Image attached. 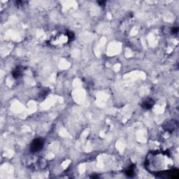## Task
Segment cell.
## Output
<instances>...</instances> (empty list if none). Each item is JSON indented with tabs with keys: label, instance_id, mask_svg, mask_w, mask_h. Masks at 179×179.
<instances>
[{
	"label": "cell",
	"instance_id": "3",
	"mask_svg": "<svg viewBox=\"0 0 179 179\" xmlns=\"http://www.w3.org/2000/svg\"><path fill=\"white\" fill-rule=\"evenodd\" d=\"M44 140L41 138H35L30 145V151L32 153H37L43 148Z\"/></svg>",
	"mask_w": 179,
	"mask_h": 179
},
{
	"label": "cell",
	"instance_id": "9",
	"mask_svg": "<svg viewBox=\"0 0 179 179\" xmlns=\"http://www.w3.org/2000/svg\"><path fill=\"white\" fill-rule=\"evenodd\" d=\"M98 3H99L100 6H103L104 4L106 3V2H98Z\"/></svg>",
	"mask_w": 179,
	"mask_h": 179
},
{
	"label": "cell",
	"instance_id": "5",
	"mask_svg": "<svg viewBox=\"0 0 179 179\" xmlns=\"http://www.w3.org/2000/svg\"><path fill=\"white\" fill-rule=\"evenodd\" d=\"M154 104H155L154 100L151 99V98H148V99H145L144 101L143 102V103L141 104V107L143 108H144V109L148 110V109H150V108L154 106Z\"/></svg>",
	"mask_w": 179,
	"mask_h": 179
},
{
	"label": "cell",
	"instance_id": "1",
	"mask_svg": "<svg viewBox=\"0 0 179 179\" xmlns=\"http://www.w3.org/2000/svg\"><path fill=\"white\" fill-rule=\"evenodd\" d=\"M171 166L172 161L168 152H152L145 161V167L149 171L154 173L166 171Z\"/></svg>",
	"mask_w": 179,
	"mask_h": 179
},
{
	"label": "cell",
	"instance_id": "4",
	"mask_svg": "<svg viewBox=\"0 0 179 179\" xmlns=\"http://www.w3.org/2000/svg\"><path fill=\"white\" fill-rule=\"evenodd\" d=\"M177 122L175 120L168 121V123H165V125H164V128H165V130L169 132H173L177 127Z\"/></svg>",
	"mask_w": 179,
	"mask_h": 179
},
{
	"label": "cell",
	"instance_id": "7",
	"mask_svg": "<svg viewBox=\"0 0 179 179\" xmlns=\"http://www.w3.org/2000/svg\"><path fill=\"white\" fill-rule=\"evenodd\" d=\"M12 75L15 78H18L21 75V70L19 68H16L14 71L12 72Z\"/></svg>",
	"mask_w": 179,
	"mask_h": 179
},
{
	"label": "cell",
	"instance_id": "6",
	"mask_svg": "<svg viewBox=\"0 0 179 179\" xmlns=\"http://www.w3.org/2000/svg\"><path fill=\"white\" fill-rule=\"evenodd\" d=\"M134 165H132L131 167H129L128 169H127L126 171H125V174H126L127 176H129V177H132L133 176L134 174Z\"/></svg>",
	"mask_w": 179,
	"mask_h": 179
},
{
	"label": "cell",
	"instance_id": "2",
	"mask_svg": "<svg viewBox=\"0 0 179 179\" xmlns=\"http://www.w3.org/2000/svg\"><path fill=\"white\" fill-rule=\"evenodd\" d=\"M74 39L73 32L67 31L66 33H59L49 40V44L53 46H61L71 41Z\"/></svg>",
	"mask_w": 179,
	"mask_h": 179
},
{
	"label": "cell",
	"instance_id": "8",
	"mask_svg": "<svg viewBox=\"0 0 179 179\" xmlns=\"http://www.w3.org/2000/svg\"><path fill=\"white\" fill-rule=\"evenodd\" d=\"M178 28L177 27H173V28L171 29V32L173 34H176L178 33Z\"/></svg>",
	"mask_w": 179,
	"mask_h": 179
}]
</instances>
